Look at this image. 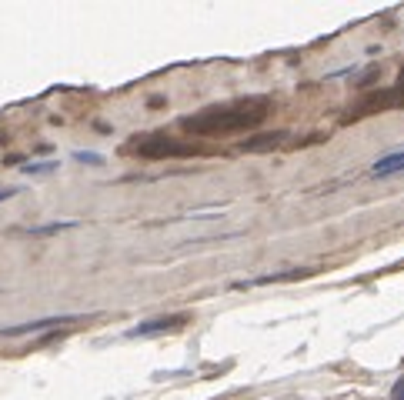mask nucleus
<instances>
[{
  "label": "nucleus",
  "mask_w": 404,
  "mask_h": 400,
  "mask_svg": "<svg viewBox=\"0 0 404 400\" xmlns=\"http://www.w3.org/2000/svg\"><path fill=\"white\" fill-rule=\"evenodd\" d=\"M391 400H404V377L398 380V384H394L391 387Z\"/></svg>",
  "instance_id": "7"
},
{
  "label": "nucleus",
  "mask_w": 404,
  "mask_h": 400,
  "mask_svg": "<svg viewBox=\"0 0 404 400\" xmlns=\"http://www.w3.org/2000/svg\"><path fill=\"white\" fill-rule=\"evenodd\" d=\"M14 194H17V190H11V187H4V190H0V204H4V200H11Z\"/></svg>",
  "instance_id": "9"
},
{
  "label": "nucleus",
  "mask_w": 404,
  "mask_h": 400,
  "mask_svg": "<svg viewBox=\"0 0 404 400\" xmlns=\"http://www.w3.org/2000/svg\"><path fill=\"white\" fill-rule=\"evenodd\" d=\"M404 104V84H391V87H378V90H368L361 100H354V107L344 120H358V117H371V114H381V110H394Z\"/></svg>",
  "instance_id": "2"
},
{
  "label": "nucleus",
  "mask_w": 404,
  "mask_h": 400,
  "mask_svg": "<svg viewBox=\"0 0 404 400\" xmlns=\"http://www.w3.org/2000/svg\"><path fill=\"white\" fill-rule=\"evenodd\" d=\"M264 117H267V100L251 97L228 104V107L197 110V114L181 120V130L191 137H224V134H244V130L257 127Z\"/></svg>",
  "instance_id": "1"
},
{
  "label": "nucleus",
  "mask_w": 404,
  "mask_h": 400,
  "mask_svg": "<svg viewBox=\"0 0 404 400\" xmlns=\"http://www.w3.org/2000/svg\"><path fill=\"white\" fill-rule=\"evenodd\" d=\"M77 161H87V163H100L97 153H77Z\"/></svg>",
  "instance_id": "8"
},
{
  "label": "nucleus",
  "mask_w": 404,
  "mask_h": 400,
  "mask_svg": "<svg viewBox=\"0 0 404 400\" xmlns=\"http://www.w3.org/2000/svg\"><path fill=\"white\" fill-rule=\"evenodd\" d=\"M187 324V314H174V317H157V320H144L141 327H134V337H154V334H167V330H181Z\"/></svg>",
  "instance_id": "4"
},
{
  "label": "nucleus",
  "mask_w": 404,
  "mask_h": 400,
  "mask_svg": "<svg viewBox=\"0 0 404 400\" xmlns=\"http://www.w3.org/2000/svg\"><path fill=\"white\" fill-rule=\"evenodd\" d=\"M281 141H285V134H257V137H248V141H240V151L264 153V151H274V147H281Z\"/></svg>",
  "instance_id": "5"
},
{
  "label": "nucleus",
  "mask_w": 404,
  "mask_h": 400,
  "mask_svg": "<svg viewBox=\"0 0 404 400\" xmlns=\"http://www.w3.org/2000/svg\"><path fill=\"white\" fill-rule=\"evenodd\" d=\"M398 171H404V151L391 153V157H381V161L374 163V173H378V177H384V173H398Z\"/></svg>",
  "instance_id": "6"
},
{
  "label": "nucleus",
  "mask_w": 404,
  "mask_h": 400,
  "mask_svg": "<svg viewBox=\"0 0 404 400\" xmlns=\"http://www.w3.org/2000/svg\"><path fill=\"white\" fill-rule=\"evenodd\" d=\"M131 151L141 153V157H187V153H197V147L174 141L167 134H147V137L131 144Z\"/></svg>",
  "instance_id": "3"
}]
</instances>
